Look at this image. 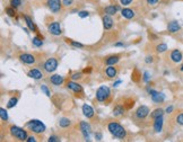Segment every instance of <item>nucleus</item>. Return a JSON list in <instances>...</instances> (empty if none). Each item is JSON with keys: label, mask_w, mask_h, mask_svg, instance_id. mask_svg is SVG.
I'll use <instances>...</instances> for the list:
<instances>
[{"label": "nucleus", "mask_w": 183, "mask_h": 142, "mask_svg": "<svg viewBox=\"0 0 183 142\" xmlns=\"http://www.w3.org/2000/svg\"><path fill=\"white\" fill-rule=\"evenodd\" d=\"M67 88H68L69 90L74 91V93H76V94H83L84 93V89H83L81 85H79L78 82H76L75 80L68 81V82H67Z\"/></svg>", "instance_id": "nucleus-11"}, {"label": "nucleus", "mask_w": 183, "mask_h": 142, "mask_svg": "<svg viewBox=\"0 0 183 142\" xmlns=\"http://www.w3.org/2000/svg\"><path fill=\"white\" fill-rule=\"evenodd\" d=\"M58 60L56 58H49L47 61L43 63V69L45 72L48 73H51V72H54L58 68Z\"/></svg>", "instance_id": "nucleus-5"}, {"label": "nucleus", "mask_w": 183, "mask_h": 142, "mask_svg": "<svg viewBox=\"0 0 183 142\" xmlns=\"http://www.w3.org/2000/svg\"><path fill=\"white\" fill-rule=\"evenodd\" d=\"M32 43L33 45L36 47H41L43 45V40H42V37H39V36H35L33 37V40H32Z\"/></svg>", "instance_id": "nucleus-28"}, {"label": "nucleus", "mask_w": 183, "mask_h": 142, "mask_svg": "<svg viewBox=\"0 0 183 142\" xmlns=\"http://www.w3.org/2000/svg\"><path fill=\"white\" fill-rule=\"evenodd\" d=\"M48 31H49L50 34L54 35V36H59L62 34L61 31V26H60L59 22H53L48 26Z\"/></svg>", "instance_id": "nucleus-10"}, {"label": "nucleus", "mask_w": 183, "mask_h": 142, "mask_svg": "<svg viewBox=\"0 0 183 142\" xmlns=\"http://www.w3.org/2000/svg\"><path fill=\"white\" fill-rule=\"evenodd\" d=\"M24 19H25V23H26V25H27L28 28H30L32 32H37L36 26H35V24L33 23V20H32V18L30 17V16L24 15Z\"/></svg>", "instance_id": "nucleus-24"}, {"label": "nucleus", "mask_w": 183, "mask_h": 142, "mask_svg": "<svg viewBox=\"0 0 183 142\" xmlns=\"http://www.w3.org/2000/svg\"><path fill=\"white\" fill-rule=\"evenodd\" d=\"M16 8H14V7H7L6 9H5V11H6V14L8 16H9V17H15L16 16Z\"/></svg>", "instance_id": "nucleus-32"}, {"label": "nucleus", "mask_w": 183, "mask_h": 142, "mask_svg": "<svg viewBox=\"0 0 183 142\" xmlns=\"http://www.w3.org/2000/svg\"><path fill=\"white\" fill-rule=\"evenodd\" d=\"M0 116H1V120L3 122H7L8 121V114H7V111L3 107L0 108Z\"/></svg>", "instance_id": "nucleus-33"}, {"label": "nucleus", "mask_w": 183, "mask_h": 142, "mask_svg": "<svg viewBox=\"0 0 183 142\" xmlns=\"http://www.w3.org/2000/svg\"><path fill=\"white\" fill-rule=\"evenodd\" d=\"M41 90H42V91H43V93L45 94V95H47L48 97H51V93H50L49 88H48V87L45 86V85H42V86H41Z\"/></svg>", "instance_id": "nucleus-37"}, {"label": "nucleus", "mask_w": 183, "mask_h": 142, "mask_svg": "<svg viewBox=\"0 0 183 142\" xmlns=\"http://www.w3.org/2000/svg\"><path fill=\"white\" fill-rule=\"evenodd\" d=\"M114 47H124V44L121 43V42H118V43H115V44H114Z\"/></svg>", "instance_id": "nucleus-49"}, {"label": "nucleus", "mask_w": 183, "mask_h": 142, "mask_svg": "<svg viewBox=\"0 0 183 142\" xmlns=\"http://www.w3.org/2000/svg\"><path fill=\"white\" fill-rule=\"evenodd\" d=\"M48 141H49V142H59L60 139L57 135H51L49 138V140H48Z\"/></svg>", "instance_id": "nucleus-43"}, {"label": "nucleus", "mask_w": 183, "mask_h": 142, "mask_svg": "<svg viewBox=\"0 0 183 142\" xmlns=\"http://www.w3.org/2000/svg\"><path fill=\"white\" fill-rule=\"evenodd\" d=\"M119 1H120V3H121L122 6L127 7V6H130L134 0H119Z\"/></svg>", "instance_id": "nucleus-42"}, {"label": "nucleus", "mask_w": 183, "mask_h": 142, "mask_svg": "<svg viewBox=\"0 0 183 142\" xmlns=\"http://www.w3.org/2000/svg\"><path fill=\"white\" fill-rule=\"evenodd\" d=\"M102 22H103V27H104L105 31H110V29H112L114 23H113V18L111 17V15L105 14V15L102 17Z\"/></svg>", "instance_id": "nucleus-13"}, {"label": "nucleus", "mask_w": 183, "mask_h": 142, "mask_svg": "<svg viewBox=\"0 0 183 142\" xmlns=\"http://www.w3.org/2000/svg\"><path fill=\"white\" fill-rule=\"evenodd\" d=\"M108 130L112 135L118 138V139H124L127 136V131L122 126L121 124L118 122H110L108 124Z\"/></svg>", "instance_id": "nucleus-1"}, {"label": "nucleus", "mask_w": 183, "mask_h": 142, "mask_svg": "<svg viewBox=\"0 0 183 142\" xmlns=\"http://www.w3.org/2000/svg\"><path fill=\"white\" fill-rule=\"evenodd\" d=\"M47 6L51 12L58 14L62 9V0H47Z\"/></svg>", "instance_id": "nucleus-6"}, {"label": "nucleus", "mask_w": 183, "mask_h": 142, "mask_svg": "<svg viewBox=\"0 0 183 142\" xmlns=\"http://www.w3.org/2000/svg\"><path fill=\"white\" fill-rule=\"evenodd\" d=\"M175 121H176V123L179 124V125H183V113H180V114L177 115Z\"/></svg>", "instance_id": "nucleus-40"}, {"label": "nucleus", "mask_w": 183, "mask_h": 142, "mask_svg": "<svg viewBox=\"0 0 183 142\" xmlns=\"http://www.w3.org/2000/svg\"><path fill=\"white\" fill-rule=\"evenodd\" d=\"M120 61V54H115V55H110L104 60L105 65H115Z\"/></svg>", "instance_id": "nucleus-21"}, {"label": "nucleus", "mask_w": 183, "mask_h": 142, "mask_svg": "<svg viewBox=\"0 0 183 142\" xmlns=\"http://www.w3.org/2000/svg\"><path fill=\"white\" fill-rule=\"evenodd\" d=\"M180 70H181V71H183V64H182V65H181V67H180Z\"/></svg>", "instance_id": "nucleus-51"}, {"label": "nucleus", "mask_w": 183, "mask_h": 142, "mask_svg": "<svg viewBox=\"0 0 183 142\" xmlns=\"http://www.w3.org/2000/svg\"><path fill=\"white\" fill-rule=\"evenodd\" d=\"M26 141L27 142H35L36 141V139H35L34 136H28L27 139H26Z\"/></svg>", "instance_id": "nucleus-48"}, {"label": "nucleus", "mask_w": 183, "mask_h": 142, "mask_svg": "<svg viewBox=\"0 0 183 142\" xmlns=\"http://www.w3.org/2000/svg\"><path fill=\"white\" fill-rule=\"evenodd\" d=\"M181 29V26L180 24H179V22L177 20H172V22L168 23L167 25V31L170 32V33H172V34H174V33H177V32Z\"/></svg>", "instance_id": "nucleus-17"}, {"label": "nucleus", "mask_w": 183, "mask_h": 142, "mask_svg": "<svg viewBox=\"0 0 183 142\" xmlns=\"http://www.w3.org/2000/svg\"><path fill=\"white\" fill-rule=\"evenodd\" d=\"M81 77H83L81 72H76L71 76V80H78V79H81Z\"/></svg>", "instance_id": "nucleus-41"}, {"label": "nucleus", "mask_w": 183, "mask_h": 142, "mask_svg": "<svg viewBox=\"0 0 183 142\" xmlns=\"http://www.w3.org/2000/svg\"><path fill=\"white\" fill-rule=\"evenodd\" d=\"M146 2L149 7H155V6L158 5L159 0H146Z\"/></svg>", "instance_id": "nucleus-38"}, {"label": "nucleus", "mask_w": 183, "mask_h": 142, "mask_svg": "<svg viewBox=\"0 0 183 142\" xmlns=\"http://www.w3.org/2000/svg\"><path fill=\"white\" fill-rule=\"evenodd\" d=\"M119 10V7L118 6H114V5H109V6H106L104 8V12L108 14V15H115L117 11Z\"/></svg>", "instance_id": "nucleus-25"}, {"label": "nucleus", "mask_w": 183, "mask_h": 142, "mask_svg": "<svg viewBox=\"0 0 183 142\" xmlns=\"http://www.w3.org/2000/svg\"><path fill=\"white\" fill-rule=\"evenodd\" d=\"M27 76L30 78H33L35 80H39V79H42L43 77V73L41 72L39 69H31V70L27 72Z\"/></svg>", "instance_id": "nucleus-23"}, {"label": "nucleus", "mask_w": 183, "mask_h": 142, "mask_svg": "<svg viewBox=\"0 0 183 142\" xmlns=\"http://www.w3.org/2000/svg\"><path fill=\"white\" fill-rule=\"evenodd\" d=\"M66 42H67V43H69V44H71L72 47H79V49H83V47H85L84 44L79 43V42H76V41L68 40V38H66Z\"/></svg>", "instance_id": "nucleus-31"}, {"label": "nucleus", "mask_w": 183, "mask_h": 142, "mask_svg": "<svg viewBox=\"0 0 183 142\" xmlns=\"http://www.w3.org/2000/svg\"><path fill=\"white\" fill-rule=\"evenodd\" d=\"M149 107L146 105H141L137 108V111L135 112V118L139 121H144L149 115Z\"/></svg>", "instance_id": "nucleus-7"}, {"label": "nucleus", "mask_w": 183, "mask_h": 142, "mask_svg": "<svg viewBox=\"0 0 183 142\" xmlns=\"http://www.w3.org/2000/svg\"><path fill=\"white\" fill-rule=\"evenodd\" d=\"M26 127H27L28 130H31L33 133H35V134H42V133L45 132V130H47L45 125L39 120L28 121L27 123H26Z\"/></svg>", "instance_id": "nucleus-2"}, {"label": "nucleus", "mask_w": 183, "mask_h": 142, "mask_svg": "<svg viewBox=\"0 0 183 142\" xmlns=\"http://www.w3.org/2000/svg\"><path fill=\"white\" fill-rule=\"evenodd\" d=\"M164 113H165L164 109H162V108H156V109H154V111L152 112L150 118L154 120V118H159V116H164Z\"/></svg>", "instance_id": "nucleus-26"}, {"label": "nucleus", "mask_w": 183, "mask_h": 142, "mask_svg": "<svg viewBox=\"0 0 183 142\" xmlns=\"http://www.w3.org/2000/svg\"><path fill=\"white\" fill-rule=\"evenodd\" d=\"M170 58H171V60L174 63H180L183 59V55L180 50H173L171 52V54H170Z\"/></svg>", "instance_id": "nucleus-16"}, {"label": "nucleus", "mask_w": 183, "mask_h": 142, "mask_svg": "<svg viewBox=\"0 0 183 142\" xmlns=\"http://www.w3.org/2000/svg\"><path fill=\"white\" fill-rule=\"evenodd\" d=\"M71 125V121L69 120V118H61L59 120V126L60 127H68V126H70Z\"/></svg>", "instance_id": "nucleus-27"}, {"label": "nucleus", "mask_w": 183, "mask_h": 142, "mask_svg": "<svg viewBox=\"0 0 183 142\" xmlns=\"http://www.w3.org/2000/svg\"><path fill=\"white\" fill-rule=\"evenodd\" d=\"M124 106H126V108L127 109H131V108L134 107L135 105V100H131V99H129V100H127L126 103H123Z\"/></svg>", "instance_id": "nucleus-36"}, {"label": "nucleus", "mask_w": 183, "mask_h": 142, "mask_svg": "<svg viewBox=\"0 0 183 142\" xmlns=\"http://www.w3.org/2000/svg\"><path fill=\"white\" fill-rule=\"evenodd\" d=\"M50 82L54 85V86H61L62 83L65 82V78L60 76V74H53L50 77Z\"/></svg>", "instance_id": "nucleus-18"}, {"label": "nucleus", "mask_w": 183, "mask_h": 142, "mask_svg": "<svg viewBox=\"0 0 183 142\" xmlns=\"http://www.w3.org/2000/svg\"><path fill=\"white\" fill-rule=\"evenodd\" d=\"M19 60L24 64H34L36 59H35V56L33 54H31V53H22L19 55Z\"/></svg>", "instance_id": "nucleus-12"}, {"label": "nucleus", "mask_w": 183, "mask_h": 142, "mask_svg": "<svg viewBox=\"0 0 183 142\" xmlns=\"http://www.w3.org/2000/svg\"><path fill=\"white\" fill-rule=\"evenodd\" d=\"M120 83H121V80H118L117 82H114V85H113V86H114V87H118Z\"/></svg>", "instance_id": "nucleus-50"}, {"label": "nucleus", "mask_w": 183, "mask_h": 142, "mask_svg": "<svg viewBox=\"0 0 183 142\" xmlns=\"http://www.w3.org/2000/svg\"><path fill=\"white\" fill-rule=\"evenodd\" d=\"M149 78H150V76H149V72H148V71L144 72L143 79H144V81H145V82H148V81H149Z\"/></svg>", "instance_id": "nucleus-44"}, {"label": "nucleus", "mask_w": 183, "mask_h": 142, "mask_svg": "<svg viewBox=\"0 0 183 142\" xmlns=\"http://www.w3.org/2000/svg\"><path fill=\"white\" fill-rule=\"evenodd\" d=\"M121 15H122V17L126 19H132V18H135L136 12H135L134 9L126 7V8H123V9L121 10Z\"/></svg>", "instance_id": "nucleus-20"}, {"label": "nucleus", "mask_w": 183, "mask_h": 142, "mask_svg": "<svg viewBox=\"0 0 183 142\" xmlns=\"http://www.w3.org/2000/svg\"><path fill=\"white\" fill-rule=\"evenodd\" d=\"M163 125H164V118H163V116L154 118V131H155L156 133L162 132V130H163Z\"/></svg>", "instance_id": "nucleus-15"}, {"label": "nucleus", "mask_w": 183, "mask_h": 142, "mask_svg": "<svg viewBox=\"0 0 183 142\" xmlns=\"http://www.w3.org/2000/svg\"><path fill=\"white\" fill-rule=\"evenodd\" d=\"M172 111H173V106H168V107L165 109V113L170 114V113H172Z\"/></svg>", "instance_id": "nucleus-47"}, {"label": "nucleus", "mask_w": 183, "mask_h": 142, "mask_svg": "<svg viewBox=\"0 0 183 142\" xmlns=\"http://www.w3.org/2000/svg\"><path fill=\"white\" fill-rule=\"evenodd\" d=\"M111 96V90L108 86H101L96 90V100L98 103H106Z\"/></svg>", "instance_id": "nucleus-3"}, {"label": "nucleus", "mask_w": 183, "mask_h": 142, "mask_svg": "<svg viewBox=\"0 0 183 142\" xmlns=\"http://www.w3.org/2000/svg\"><path fill=\"white\" fill-rule=\"evenodd\" d=\"M102 133L101 132H96L95 133V138H96V140L97 141H99V140H102Z\"/></svg>", "instance_id": "nucleus-46"}, {"label": "nucleus", "mask_w": 183, "mask_h": 142, "mask_svg": "<svg viewBox=\"0 0 183 142\" xmlns=\"http://www.w3.org/2000/svg\"><path fill=\"white\" fill-rule=\"evenodd\" d=\"M126 106L124 104H117L113 108V115L114 116H122L124 114V112H126Z\"/></svg>", "instance_id": "nucleus-22"}, {"label": "nucleus", "mask_w": 183, "mask_h": 142, "mask_svg": "<svg viewBox=\"0 0 183 142\" xmlns=\"http://www.w3.org/2000/svg\"><path fill=\"white\" fill-rule=\"evenodd\" d=\"M153 61H154V58H153L152 55H148V56H146V59H145V62L146 63H153Z\"/></svg>", "instance_id": "nucleus-45"}, {"label": "nucleus", "mask_w": 183, "mask_h": 142, "mask_svg": "<svg viewBox=\"0 0 183 142\" xmlns=\"http://www.w3.org/2000/svg\"><path fill=\"white\" fill-rule=\"evenodd\" d=\"M79 129H80V132L84 136V139L86 141H89L90 140V133H92V129H90V125L85 121H81L79 123Z\"/></svg>", "instance_id": "nucleus-9"}, {"label": "nucleus", "mask_w": 183, "mask_h": 142, "mask_svg": "<svg viewBox=\"0 0 183 142\" xmlns=\"http://www.w3.org/2000/svg\"><path fill=\"white\" fill-rule=\"evenodd\" d=\"M78 16L80 18H86V17L89 16V12L87 11V10H81V11H78Z\"/></svg>", "instance_id": "nucleus-39"}, {"label": "nucleus", "mask_w": 183, "mask_h": 142, "mask_svg": "<svg viewBox=\"0 0 183 142\" xmlns=\"http://www.w3.org/2000/svg\"><path fill=\"white\" fill-rule=\"evenodd\" d=\"M9 132L11 134V136H14L15 139L19 140V141H26L27 139V133L24 129L22 127H18V126H15V125H11L9 127Z\"/></svg>", "instance_id": "nucleus-4"}, {"label": "nucleus", "mask_w": 183, "mask_h": 142, "mask_svg": "<svg viewBox=\"0 0 183 142\" xmlns=\"http://www.w3.org/2000/svg\"><path fill=\"white\" fill-rule=\"evenodd\" d=\"M167 51V45L165 43H161L158 45H156V52L157 53H164Z\"/></svg>", "instance_id": "nucleus-29"}, {"label": "nucleus", "mask_w": 183, "mask_h": 142, "mask_svg": "<svg viewBox=\"0 0 183 142\" xmlns=\"http://www.w3.org/2000/svg\"><path fill=\"white\" fill-rule=\"evenodd\" d=\"M104 73H105L106 78L113 79V78H115L117 77V74H118V69L115 68L114 65H108V67L105 68Z\"/></svg>", "instance_id": "nucleus-14"}, {"label": "nucleus", "mask_w": 183, "mask_h": 142, "mask_svg": "<svg viewBox=\"0 0 183 142\" xmlns=\"http://www.w3.org/2000/svg\"><path fill=\"white\" fill-rule=\"evenodd\" d=\"M74 5V0H62V7L65 8H69Z\"/></svg>", "instance_id": "nucleus-35"}, {"label": "nucleus", "mask_w": 183, "mask_h": 142, "mask_svg": "<svg viewBox=\"0 0 183 142\" xmlns=\"http://www.w3.org/2000/svg\"><path fill=\"white\" fill-rule=\"evenodd\" d=\"M81 111H83V114H84L87 118H94V109L90 105L84 104L83 107H81Z\"/></svg>", "instance_id": "nucleus-19"}, {"label": "nucleus", "mask_w": 183, "mask_h": 142, "mask_svg": "<svg viewBox=\"0 0 183 142\" xmlns=\"http://www.w3.org/2000/svg\"><path fill=\"white\" fill-rule=\"evenodd\" d=\"M17 102H18V98L17 97H11V98L8 100L7 103V108H12L17 105Z\"/></svg>", "instance_id": "nucleus-30"}, {"label": "nucleus", "mask_w": 183, "mask_h": 142, "mask_svg": "<svg viewBox=\"0 0 183 142\" xmlns=\"http://www.w3.org/2000/svg\"><path fill=\"white\" fill-rule=\"evenodd\" d=\"M22 1L23 0H10V6L14 8H18L22 5Z\"/></svg>", "instance_id": "nucleus-34"}, {"label": "nucleus", "mask_w": 183, "mask_h": 142, "mask_svg": "<svg viewBox=\"0 0 183 142\" xmlns=\"http://www.w3.org/2000/svg\"><path fill=\"white\" fill-rule=\"evenodd\" d=\"M147 91L149 93V95L152 96V100L156 104H161L165 100V95L163 93H158V91H156V90L152 89L149 87H147Z\"/></svg>", "instance_id": "nucleus-8"}, {"label": "nucleus", "mask_w": 183, "mask_h": 142, "mask_svg": "<svg viewBox=\"0 0 183 142\" xmlns=\"http://www.w3.org/2000/svg\"><path fill=\"white\" fill-rule=\"evenodd\" d=\"M88 1H93L94 2V1H97V0H88Z\"/></svg>", "instance_id": "nucleus-52"}]
</instances>
